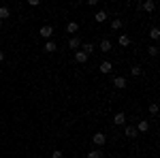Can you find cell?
<instances>
[{"label":"cell","mask_w":160,"mask_h":158,"mask_svg":"<svg viewBox=\"0 0 160 158\" xmlns=\"http://www.w3.org/2000/svg\"><path fill=\"white\" fill-rule=\"evenodd\" d=\"M148 51H149V56H156V54H158V47H156V45H152Z\"/></svg>","instance_id":"603a6c76"},{"label":"cell","mask_w":160,"mask_h":158,"mask_svg":"<svg viewBox=\"0 0 160 158\" xmlns=\"http://www.w3.org/2000/svg\"><path fill=\"white\" fill-rule=\"evenodd\" d=\"M38 34H41L43 38H51V34H53V28H51L49 24L41 26V30H38Z\"/></svg>","instance_id":"6da1fadb"},{"label":"cell","mask_w":160,"mask_h":158,"mask_svg":"<svg viewBox=\"0 0 160 158\" xmlns=\"http://www.w3.org/2000/svg\"><path fill=\"white\" fill-rule=\"evenodd\" d=\"M113 85H115L118 90H122V88H126V79H124V77H115V79H113Z\"/></svg>","instance_id":"ba28073f"},{"label":"cell","mask_w":160,"mask_h":158,"mask_svg":"<svg viewBox=\"0 0 160 158\" xmlns=\"http://www.w3.org/2000/svg\"><path fill=\"white\" fill-rule=\"evenodd\" d=\"M7 17H11V9L9 7H0V22L7 19Z\"/></svg>","instance_id":"9c48e42d"},{"label":"cell","mask_w":160,"mask_h":158,"mask_svg":"<svg viewBox=\"0 0 160 158\" xmlns=\"http://www.w3.org/2000/svg\"><path fill=\"white\" fill-rule=\"evenodd\" d=\"M124 122H126V115H124L122 111H120V113H115V115H113V124H118V126H122Z\"/></svg>","instance_id":"52a82bcc"},{"label":"cell","mask_w":160,"mask_h":158,"mask_svg":"<svg viewBox=\"0 0 160 158\" xmlns=\"http://www.w3.org/2000/svg\"><path fill=\"white\" fill-rule=\"evenodd\" d=\"M130 73L135 75V77H139V75H141V66H132V69H130Z\"/></svg>","instance_id":"7402d4cb"},{"label":"cell","mask_w":160,"mask_h":158,"mask_svg":"<svg viewBox=\"0 0 160 158\" xmlns=\"http://www.w3.org/2000/svg\"><path fill=\"white\" fill-rule=\"evenodd\" d=\"M75 62H77V64H86L88 56L83 54V51H75Z\"/></svg>","instance_id":"7a4b0ae2"},{"label":"cell","mask_w":160,"mask_h":158,"mask_svg":"<svg viewBox=\"0 0 160 158\" xmlns=\"http://www.w3.org/2000/svg\"><path fill=\"white\" fill-rule=\"evenodd\" d=\"M122 28V19H113L111 22V30H120Z\"/></svg>","instance_id":"d6986e66"},{"label":"cell","mask_w":160,"mask_h":158,"mask_svg":"<svg viewBox=\"0 0 160 158\" xmlns=\"http://www.w3.org/2000/svg\"><path fill=\"white\" fill-rule=\"evenodd\" d=\"M111 71H113V64H111L109 60H105L102 64H100V73H105V75H109Z\"/></svg>","instance_id":"277c9868"},{"label":"cell","mask_w":160,"mask_h":158,"mask_svg":"<svg viewBox=\"0 0 160 158\" xmlns=\"http://www.w3.org/2000/svg\"><path fill=\"white\" fill-rule=\"evenodd\" d=\"M0 26H2V22H0Z\"/></svg>","instance_id":"484cf974"},{"label":"cell","mask_w":160,"mask_h":158,"mask_svg":"<svg viewBox=\"0 0 160 158\" xmlns=\"http://www.w3.org/2000/svg\"><path fill=\"white\" fill-rule=\"evenodd\" d=\"M149 113H152V115H156V113H158V105H156V103H152V105H149Z\"/></svg>","instance_id":"44dd1931"},{"label":"cell","mask_w":160,"mask_h":158,"mask_svg":"<svg viewBox=\"0 0 160 158\" xmlns=\"http://www.w3.org/2000/svg\"><path fill=\"white\" fill-rule=\"evenodd\" d=\"M120 45H122V47H128V45H130V37L122 34V37H120Z\"/></svg>","instance_id":"e0dca14e"},{"label":"cell","mask_w":160,"mask_h":158,"mask_svg":"<svg viewBox=\"0 0 160 158\" xmlns=\"http://www.w3.org/2000/svg\"><path fill=\"white\" fill-rule=\"evenodd\" d=\"M92 141H94V145H102V143L107 141V137H105L102 133H96L94 137H92Z\"/></svg>","instance_id":"3957f363"},{"label":"cell","mask_w":160,"mask_h":158,"mask_svg":"<svg viewBox=\"0 0 160 158\" xmlns=\"http://www.w3.org/2000/svg\"><path fill=\"white\" fill-rule=\"evenodd\" d=\"M149 37L154 38V41H158V37H160V30H158V28H152V30H149Z\"/></svg>","instance_id":"ffe728a7"},{"label":"cell","mask_w":160,"mask_h":158,"mask_svg":"<svg viewBox=\"0 0 160 158\" xmlns=\"http://www.w3.org/2000/svg\"><path fill=\"white\" fill-rule=\"evenodd\" d=\"M100 51H111V41H100Z\"/></svg>","instance_id":"8fae6325"},{"label":"cell","mask_w":160,"mask_h":158,"mask_svg":"<svg viewBox=\"0 0 160 158\" xmlns=\"http://www.w3.org/2000/svg\"><path fill=\"white\" fill-rule=\"evenodd\" d=\"M4 60V51H0V62Z\"/></svg>","instance_id":"d4e9b609"},{"label":"cell","mask_w":160,"mask_h":158,"mask_svg":"<svg viewBox=\"0 0 160 158\" xmlns=\"http://www.w3.org/2000/svg\"><path fill=\"white\" fill-rule=\"evenodd\" d=\"M137 130H141V133H148V130H149V124H148L145 120H143V122H139V126H137Z\"/></svg>","instance_id":"5bb4252c"},{"label":"cell","mask_w":160,"mask_h":158,"mask_svg":"<svg viewBox=\"0 0 160 158\" xmlns=\"http://www.w3.org/2000/svg\"><path fill=\"white\" fill-rule=\"evenodd\" d=\"M68 47H71V49H79V37L71 38V41H68Z\"/></svg>","instance_id":"9a60e30c"},{"label":"cell","mask_w":160,"mask_h":158,"mask_svg":"<svg viewBox=\"0 0 160 158\" xmlns=\"http://www.w3.org/2000/svg\"><path fill=\"white\" fill-rule=\"evenodd\" d=\"M86 158H102V152L100 150H92V152H88Z\"/></svg>","instance_id":"2e32d148"},{"label":"cell","mask_w":160,"mask_h":158,"mask_svg":"<svg viewBox=\"0 0 160 158\" xmlns=\"http://www.w3.org/2000/svg\"><path fill=\"white\" fill-rule=\"evenodd\" d=\"M51 51H56V43L53 41H47L45 43V54H51Z\"/></svg>","instance_id":"7c38bea8"},{"label":"cell","mask_w":160,"mask_h":158,"mask_svg":"<svg viewBox=\"0 0 160 158\" xmlns=\"http://www.w3.org/2000/svg\"><path fill=\"white\" fill-rule=\"evenodd\" d=\"M105 19H107V13H105V11H98V13H96V22H98V24H102Z\"/></svg>","instance_id":"ac0fdd59"},{"label":"cell","mask_w":160,"mask_h":158,"mask_svg":"<svg viewBox=\"0 0 160 158\" xmlns=\"http://www.w3.org/2000/svg\"><path fill=\"white\" fill-rule=\"evenodd\" d=\"M66 32H68V34L79 32V24H77V22H68V24H66Z\"/></svg>","instance_id":"5b68a950"},{"label":"cell","mask_w":160,"mask_h":158,"mask_svg":"<svg viewBox=\"0 0 160 158\" xmlns=\"http://www.w3.org/2000/svg\"><path fill=\"white\" fill-rule=\"evenodd\" d=\"M141 9H145L148 13H152L154 9H156V2H154V0H148V2H141Z\"/></svg>","instance_id":"8992f818"},{"label":"cell","mask_w":160,"mask_h":158,"mask_svg":"<svg viewBox=\"0 0 160 158\" xmlns=\"http://www.w3.org/2000/svg\"><path fill=\"white\" fill-rule=\"evenodd\" d=\"M83 54H86V56L94 54V45H92V43H83Z\"/></svg>","instance_id":"4fadbf2b"},{"label":"cell","mask_w":160,"mask_h":158,"mask_svg":"<svg viewBox=\"0 0 160 158\" xmlns=\"http://www.w3.org/2000/svg\"><path fill=\"white\" fill-rule=\"evenodd\" d=\"M51 158H62V152L60 150H53V152H51Z\"/></svg>","instance_id":"cb8c5ba5"},{"label":"cell","mask_w":160,"mask_h":158,"mask_svg":"<svg viewBox=\"0 0 160 158\" xmlns=\"http://www.w3.org/2000/svg\"><path fill=\"white\" fill-rule=\"evenodd\" d=\"M124 135L132 139V137H137V128H135V126H126V128H124Z\"/></svg>","instance_id":"30bf717a"}]
</instances>
